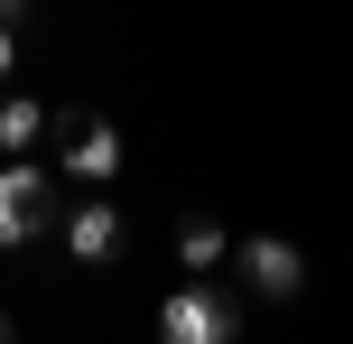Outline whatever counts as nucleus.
Here are the masks:
<instances>
[{"label": "nucleus", "instance_id": "4", "mask_svg": "<svg viewBox=\"0 0 353 344\" xmlns=\"http://www.w3.org/2000/svg\"><path fill=\"white\" fill-rule=\"evenodd\" d=\"M65 252L74 261H112V252H121V205H112V196H84L65 214Z\"/></svg>", "mask_w": 353, "mask_h": 344}, {"label": "nucleus", "instance_id": "5", "mask_svg": "<svg viewBox=\"0 0 353 344\" xmlns=\"http://www.w3.org/2000/svg\"><path fill=\"white\" fill-rule=\"evenodd\" d=\"M112 168H121V130H112V121H65V177L103 186Z\"/></svg>", "mask_w": 353, "mask_h": 344}, {"label": "nucleus", "instance_id": "3", "mask_svg": "<svg viewBox=\"0 0 353 344\" xmlns=\"http://www.w3.org/2000/svg\"><path fill=\"white\" fill-rule=\"evenodd\" d=\"M232 261H242V279H251L261 298H298V289H307V261H298V242H279V233H251Z\"/></svg>", "mask_w": 353, "mask_h": 344}, {"label": "nucleus", "instance_id": "7", "mask_svg": "<svg viewBox=\"0 0 353 344\" xmlns=\"http://www.w3.org/2000/svg\"><path fill=\"white\" fill-rule=\"evenodd\" d=\"M176 252H186V270H214V261H223V233H214V223H186Z\"/></svg>", "mask_w": 353, "mask_h": 344}, {"label": "nucleus", "instance_id": "8", "mask_svg": "<svg viewBox=\"0 0 353 344\" xmlns=\"http://www.w3.org/2000/svg\"><path fill=\"white\" fill-rule=\"evenodd\" d=\"M10 65H19V37H10V19H0V84H10Z\"/></svg>", "mask_w": 353, "mask_h": 344}, {"label": "nucleus", "instance_id": "9", "mask_svg": "<svg viewBox=\"0 0 353 344\" xmlns=\"http://www.w3.org/2000/svg\"><path fill=\"white\" fill-rule=\"evenodd\" d=\"M19 10H28V0H0V19H10V28H19Z\"/></svg>", "mask_w": 353, "mask_h": 344}, {"label": "nucleus", "instance_id": "1", "mask_svg": "<svg viewBox=\"0 0 353 344\" xmlns=\"http://www.w3.org/2000/svg\"><path fill=\"white\" fill-rule=\"evenodd\" d=\"M47 223H56V177L28 168V159H10V168H0V252L37 242Z\"/></svg>", "mask_w": 353, "mask_h": 344}, {"label": "nucleus", "instance_id": "2", "mask_svg": "<svg viewBox=\"0 0 353 344\" xmlns=\"http://www.w3.org/2000/svg\"><path fill=\"white\" fill-rule=\"evenodd\" d=\"M232 326H242V307H232L223 289H205V279L168 289V307H159V335L168 344H232Z\"/></svg>", "mask_w": 353, "mask_h": 344}, {"label": "nucleus", "instance_id": "10", "mask_svg": "<svg viewBox=\"0 0 353 344\" xmlns=\"http://www.w3.org/2000/svg\"><path fill=\"white\" fill-rule=\"evenodd\" d=\"M0 335H10V316H0Z\"/></svg>", "mask_w": 353, "mask_h": 344}, {"label": "nucleus", "instance_id": "6", "mask_svg": "<svg viewBox=\"0 0 353 344\" xmlns=\"http://www.w3.org/2000/svg\"><path fill=\"white\" fill-rule=\"evenodd\" d=\"M47 121H56V112L37 103V93H0V149H10V159L47 140Z\"/></svg>", "mask_w": 353, "mask_h": 344}]
</instances>
